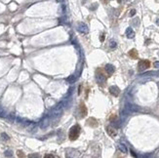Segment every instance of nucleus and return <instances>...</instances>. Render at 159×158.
Listing matches in <instances>:
<instances>
[{"label":"nucleus","mask_w":159,"mask_h":158,"mask_svg":"<svg viewBox=\"0 0 159 158\" xmlns=\"http://www.w3.org/2000/svg\"><path fill=\"white\" fill-rule=\"evenodd\" d=\"M109 1H110V0H104V2H105V3H108Z\"/></svg>","instance_id":"20"},{"label":"nucleus","mask_w":159,"mask_h":158,"mask_svg":"<svg viewBox=\"0 0 159 158\" xmlns=\"http://www.w3.org/2000/svg\"><path fill=\"white\" fill-rule=\"evenodd\" d=\"M153 66H154V67H156V68H159V62H155Z\"/></svg>","instance_id":"15"},{"label":"nucleus","mask_w":159,"mask_h":158,"mask_svg":"<svg viewBox=\"0 0 159 158\" xmlns=\"http://www.w3.org/2000/svg\"><path fill=\"white\" fill-rule=\"evenodd\" d=\"M109 47H110L111 49H115V48L117 47L116 41H115V40H110V41H109Z\"/></svg>","instance_id":"12"},{"label":"nucleus","mask_w":159,"mask_h":158,"mask_svg":"<svg viewBox=\"0 0 159 158\" xmlns=\"http://www.w3.org/2000/svg\"><path fill=\"white\" fill-rule=\"evenodd\" d=\"M106 132H107V134H108L110 137H115V136L117 135V131H116V129H115V128H113V127H111V126L106 127Z\"/></svg>","instance_id":"7"},{"label":"nucleus","mask_w":159,"mask_h":158,"mask_svg":"<svg viewBox=\"0 0 159 158\" xmlns=\"http://www.w3.org/2000/svg\"><path fill=\"white\" fill-rule=\"evenodd\" d=\"M129 56L133 59H138V52L136 49H132L129 51Z\"/></svg>","instance_id":"10"},{"label":"nucleus","mask_w":159,"mask_h":158,"mask_svg":"<svg viewBox=\"0 0 159 158\" xmlns=\"http://www.w3.org/2000/svg\"><path fill=\"white\" fill-rule=\"evenodd\" d=\"M45 157H54V155H52V154H47V155H45Z\"/></svg>","instance_id":"18"},{"label":"nucleus","mask_w":159,"mask_h":158,"mask_svg":"<svg viewBox=\"0 0 159 158\" xmlns=\"http://www.w3.org/2000/svg\"><path fill=\"white\" fill-rule=\"evenodd\" d=\"M156 25H157V26H159V19H157V20H156Z\"/></svg>","instance_id":"19"},{"label":"nucleus","mask_w":159,"mask_h":158,"mask_svg":"<svg viewBox=\"0 0 159 158\" xmlns=\"http://www.w3.org/2000/svg\"><path fill=\"white\" fill-rule=\"evenodd\" d=\"M79 110H80L81 117H85V116L87 115V108H86V106H85V105H84L83 103H81V104H80Z\"/></svg>","instance_id":"8"},{"label":"nucleus","mask_w":159,"mask_h":158,"mask_svg":"<svg viewBox=\"0 0 159 158\" xmlns=\"http://www.w3.org/2000/svg\"><path fill=\"white\" fill-rule=\"evenodd\" d=\"M105 69H106V73L110 76V75H112L113 73H114V71H115V67L112 66V65H110V64H107L105 67Z\"/></svg>","instance_id":"6"},{"label":"nucleus","mask_w":159,"mask_h":158,"mask_svg":"<svg viewBox=\"0 0 159 158\" xmlns=\"http://www.w3.org/2000/svg\"><path fill=\"white\" fill-rule=\"evenodd\" d=\"M100 39H101V41H102V42H103V41L105 40V34H104V33H103V34L101 35V38H100Z\"/></svg>","instance_id":"16"},{"label":"nucleus","mask_w":159,"mask_h":158,"mask_svg":"<svg viewBox=\"0 0 159 158\" xmlns=\"http://www.w3.org/2000/svg\"><path fill=\"white\" fill-rule=\"evenodd\" d=\"M58 2H64V0H57Z\"/></svg>","instance_id":"21"},{"label":"nucleus","mask_w":159,"mask_h":158,"mask_svg":"<svg viewBox=\"0 0 159 158\" xmlns=\"http://www.w3.org/2000/svg\"><path fill=\"white\" fill-rule=\"evenodd\" d=\"M126 36L128 37V38H130V39H132L135 37V31L133 30L131 27H128L127 29H126Z\"/></svg>","instance_id":"9"},{"label":"nucleus","mask_w":159,"mask_h":158,"mask_svg":"<svg viewBox=\"0 0 159 158\" xmlns=\"http://www.w3.org/2000/svg\"><path fill=\"white\" fill-rule=\"evenodd\" d=\"M150 66V63L147 60H141L138 64V70L139 71H145Z\"/></svg>","instance_id":"2"},{"label":"nucleus","mask_w":159,"mask_h":158,"mask_svg":"<svg viewBox=\"0 0 159 158\" xmlns=\"http://www.w3.org/2000/svg\"><path fill=\"white\" fill-rule=\"evenodd\" d=\"M96 78H97V82L99 83V84H105L106 82V75H104L102 72H100V73H97V75H96Z\"/></svg>","instance_id":"3"},{"label":"nucleus","mask_w":159,"mask_h":158,"mask_svg":"<svg viewBox=\"0 0 159 158\" xmlns=\"http://www.w3.org/2000/svg\"><path fill=\"white\" fill-rule=\"evenodd\" d=\"M17 155H18L19 157H25V156H26L22 150H18V151H17Z\"/></svg>","instance_id":"13"},{"label":"nucleus","mask_w":159,"mask_h":158,"mask_svg":"<svg viewBox=\"0 0 159 158\" xmlns=\"http://www.w3.org/2000/svg\"><path fill=\"white\" fill-rule=\"evenodd\" d=\"M108 90H109V93L114 97H117L120 94V89L117 86H110Z\"/></svg>","instance_id":"4"},{"label":"nucleus","mask_w":159,"mask_h":158,"mask_svg":"<svg viewBox=\"0 0 159 158\" xmlns=\"http://www.w3.org/2000/svg\"><path fill=\"white\" fill-rule=\"evenodd\" d=\"M125 1H126V0H117V2H118V3H120V4H121V3H124Z\"/></svg>","instance_id":"17"},{"label":"nucleus","mask_w":159,"mask_h":158,"mask_svg":"<svg viewBox=\"0 0 159 158\" xmlns=\"http://www.w3.org/2000/svg\"><path fill=\"white\" fill-rule=\"evenodd\" d=\"M118 148H119L120 151L123 152V153H127V152H128V149H127L126 145H123V144H119V145H118Z\"/></svg>","instance_id":"11"},{"label":"nucleus","mask_w":159,"mask_h":158,"mask_svg":"<svg viewBox=\"0 0 159 158\" xmlns=\"http://www.w3.org/2000/svg\"><path fill=\"white\" fill-rule=\"evenodd\" d=\"M78 30H79L81 33H83V34H87V33L89 32L88 26H86L85 24H83V23H80L79 25H78Z\"/></svg>","instance_id":"5"},{"label":"nucleus","mask_w":159,"mask_h":158,"mask_svg":"<svg viewBox=\"0 0 159 158\" xmlns=\"http://www.w3.org/2000/svg\"><path fill=\"white\" fill-rule=\"evenodd\" d=\"M135 14H136V10H135V9H132V10H131V12H130V16L133 17Z\"/></svg>","instance_id":"14"},{"label":"nucleus","mask_w":159,"mask_h":158,"mask_svg":"<svg viewBox=\"0 0 159 158\" xmlns=\"http://www.w3.org/2000/svg\"><path fill=\"white\" fill-rule=\"evenodd\" d=\"M80 131H81V128H80L79 125H75L73 127L70 128L69 133H68V138L69 140L71 141H75L80 135Z\"/></svg>","instance_id":"1"}]
</instances>
